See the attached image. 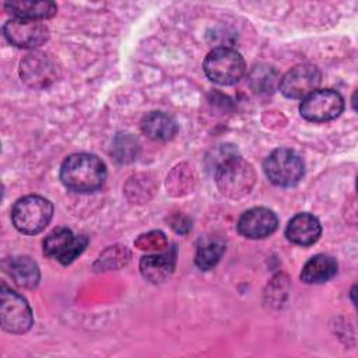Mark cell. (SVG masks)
<instances>
[{
	"instance_id": "cell-20",
	"label": "cell",
	"mask_w": 358,
	"mask_h": 358,
	"mask_svg": "<svg viewBox=\"0 0 358 358\" xmlns=\"http://www.w3.org/2000/svg\"><path fill=\"white\" fill-rule=\"evenodd\" d=\"M277 74L270 66H256L250 76V87L255 92H268L274 88Z\"/></svg>"
},
{
	"instance_id": "cell-2",
	"label": "cell",
	"mask_w": 358,
	"mask_h": 358,
	"mask_svg": "<svg viewBox=\"0 0 358 358\" xmlns=\"http://www.w3.org/2000/svg\"><path fill=\"white\" fill-rule=\"evenodd\" d=\"M53 217V204L38 194L18 199L11 210L14 227L25 235H36L46 228Z\"/></svg>"
},
{
	"instance_id": "cell-7",
	"label": "cell",
	"mask_w": 358,
	"mask_h": 358,
	"mask_svg": "<svg viewBox=\"0 0 358 358\" xmlns=\"http://www.w3.org/2000/svg\"><path fill=\"white\" fill-rule=\"evenodd\" d=\"M344 109V98L336 90H316L303 98L299 112L301 116L313 123L329 122L340 116Z\"/></svg>"
},
{
	"instance_id": "cell-13",
	"label": "cell",
	"mask_w": 358,
	"mask_h": 358,
	"mask_svg": "<svg viewBox=\"0 0 358 358\" xmlns=\"http://www.w3.org/2000/svg\"><path fill=\"white\" fill-rule=\"evenodd\" d=\"M4 268L13 281L27 289H34L41 280L39 267L35 260L28 256H17L4 262Z\"/></svg>"
},
{
	"instance_id": "cell-18",
	"label": "cell",
	"mask_w": 358,
	"mask_h": 358,
	"mask_svg": "<svg viewBox=\"0 0 358 358\" xmlns=\"http://www.w3.org/2000/svg\"><path fill=\"white\" fill-rule=\"evenodd\" d=\"M4 7L15 18L35 21L50 18L57 10L53 1H7Z\"/></svg>"
},
{
	"instance_id": "cell-17",
	"label": "cell",
	"mask_w": 358,
	"mask_h": 358,
	"mask_svg": "<svg viewBox=\"0 0 358 358\" xmlns=\"http://www.w3.org/2000/svg\"><path fill=\"white\" fill-rule=\"evenodd\" d=\"M337 273V262L329 255H316L309 259L302 271L301 280L306 284H323Z\"/></svg>"
},
{
	"instance_id": "cell-14",
	"label": "cell",
	"mask_w": 358,
	"mask_h": 358,
	"mask_svg": "<svg viewBox=\"0 0 358 358\" xmlns=\"http://www.w3.org/2000/svg\"><path fill=\"white\" fill-rule=\"evenodd\" d=\"M53 73V64L43 55H29L21 62V77L31 87H45Z\"/></svg>"
},
{
	"instance_id": "cell-9",
	"label": "cell",
	"mask_w": 358,
	"mask_h": 358,
	"mask_svg": "<svg viewBox=\"0 0 358 358\" xmlns=\"http://www.w3.org/2000/svg\"><path fill=\"white\" fill-rule=\"evenodd\" d=\"M7 41L22 49H34L43 45L49 38V29L45 24L35 20L11 18L3 27Z\"/></svg>"
},
{
	"instance_id": "cell-8",
	"label": "cell",
	"mask_w": 358,
	"mask_h": 358,
	"mask_svg": "<svg viewBox=\"0 0 358 358\" xmlns=\"http://www.w3.org/2000/svg\"><path fill=\"white\" fill-rule=\"evenodd\" d=\"M87 243L88 238L85 235H74L71 229L60 227L55 228L45 238L43 253L67 266L83 253Z\"/></svg>"
},
{
	"instance_id": "cell-15",
	"label": "cell",
	"mask_w": 358,
	"mask_h": 358,
	"mask_svg": "<svg viewBox=\"0 0 358 358\" xmlns=\"http://www.w3.org/2000/svg\"><path fill=\"white\" fill-rule=\"evenodd\" d=\"M176 120L165 112H150L141 120L143 133L151 140L166 141L171 140L178 131Z\"/></svg>"
},
{
	"instance_id": "cell-6",
	"label": "cell",
	"mask_w": 358,
	"mask_h": 358,
	"mask_svg": "<svg viewBox=\"0 0 358 358\" xmlns=\"http://www.w3.org/2000/svg\"><path fill=\"white\" fill-rule=\"evenodd\" d=\"M0 320L1 327L14 334L27 333L34 323L32 310L25 298L4 285L0 292Z\"/></svg>"
},
{
	"instance_id": "cell-19",
	"label": "cell",
	"mask_w": 358,
	"mask_h": 358,
	"mask_svg": "<svg viewBox=\"0 0 358 358\" xmlns=\"http://www.w3.org/2000/svg\"><path fill=\"white\" fill-rule=\"evenodd\" d=\"M225 252V243L220 238H204L196 252L194 262L201 270L213 268Z\"/></svg>"
},
{
	"instance_id": "cell-1",
	"label": "cell",
	"mask_w": 358,
	"mask_h": 358,
	"mask_svg": "<svg viewBox=\"0 0 358 358\" xmlns=\"http://www.w3.org/2000/svg\"><path fill=\"white\" fill-rule=\"evenodd\" d=\"M105 179L106 166L92 154H71L63 161L60 168V180L74 192H95L102 187Z\"/></svg>"
},
{
	"instance_id": "cell-3",
	"label": "cell",
	"mask_w": 358,
	"mask_h": 358,
	"mask_svg": "<svg viewBox=\"0 0 358 358\" xmlns=\"http://www.w3.org/2000/svg\"><path fill=\"white\" fill-rule=\"evenodd\" d=\"M215 182L224 196L241 199L253 189L256 172L253 166L243 158L229 157L217 168Z\"/></svg>"
},
{
	"instance_id": "cell-10",
	"label": "cell",
	"mask_w": 358,
	"mask_h": 358,
	"mask_svg": "<svg viewBox=\"0 0 358 358\" xmlns=\"http://www.w3.org/2000/svg\"><path fill=\"white\" fill-rule=\"evenodd\" d=\"M322 74L316 66L299 64L291 69L280 83V91L291 99H303L320 84Z\"/></svg>"
},
{
	"instance_id": "cell-16",
	"label": "cell",
	"mask_w": 358,
	"mask_h": 358,
	"mask_svg": "<svg viewBox=\"0 0 358 358\" xmlns=\"http://www.w3.org/2000/svg\"><path fill=\"white\" fill-rule=\"evenodd\" d=\"M175 268V253L168 252L164 255L144 256L140 260V271L143 277L152 282L159 284L165 281Z\"/></svg>"
},
{
	"instance_id": "cell-12",
	"label": "cell",
	"mask_w": 358,
	"mask_h": 358,
	"mask_svg": "<svg viewBox=\"0 0 358 358\" xmlns=\"http://www.w3.org/2000/svg\"><path fill=\"white\" fill-rule=\"evenodd\" d=\"M320 234L322 225L319 220L309 213L294 215L285 228L287 239L299 246L313 245L320 238Z\"/></svg>"
},
{
	"instance_id": "cell-11",
	"label": "cell",
	"mask_w": 358,
	"mask_h": 358,
	"mask_svg": "<svg viewBox=\"0 0 358 358\" xmlns=\"http://www.w3.org/2000/svg\"><path fill=\"white\" fill-rule=\"evenodd\" d=\"M278 227V218L274 211L266 207H253L246 210L238 221V232L249 239H263L270 236Z\"/></svg>"
},
{
	"instance_id": "cell-21",
	"label": "cell",
	"mask_w": 358,
	"mask_h": 358,
	"mask_svg": "<svg viewBox=\"0 0 358 358\" xmlns=\"http://www.w3.org/2000/svg\"><path fill=\"white\" fill-rule=\"evenodd\" d=\"M134 246L141 250H162L168 246V239L161 231H150L147 234L140 235L134 241Z\"/></svg>"
},
{
	"instance_id": "cell-5",
	"label": "cell",
	"mask_w": 358,
	"mask_h": 358,
	"mask_svg": "<svg viewBox=\"0 0 358 358\" xmlns=\"http://www.w3.org/2000/svg\"><path fill=\"white\" fill-rule=\"evenodd\" d=\"M268 180L281 187H291L301 182L305 173L302 158L289 148H277L263 162Z\"/></svg>"
},
{
	"instance_id": "cell-4",
	"label": "cell",
	"mask_w": 358,
	"mask_h": 358,
	"mask_svg": "<svg viewBox=\"0 0 358 358\" xmlns=\"http://www.w3.org/2000/svg\"><path fill=\"white\" fill-rule=\"evenodd\" d=\"M203 69L213 83L220 85H232L245 74L246 63L235 49L220 46L206 56Z\"/></svg>"
}]
</instances>
